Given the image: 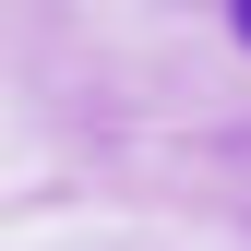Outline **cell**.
I'll use <instances>...</instances> for the list:
<instances>
[{"label":"cell","instance_id":"cell-1","mask_svg":"<svg viewBox=\"0 0 251 251\" xmlns=\"http://www.w3.org/2000/svg\"><path fill=\"white\" fill-rule=\"evenodd\" d=\"M239 48H251V0H239Z\"/></svg>","mask_w":251,"mask_h":251}]
</instances>
